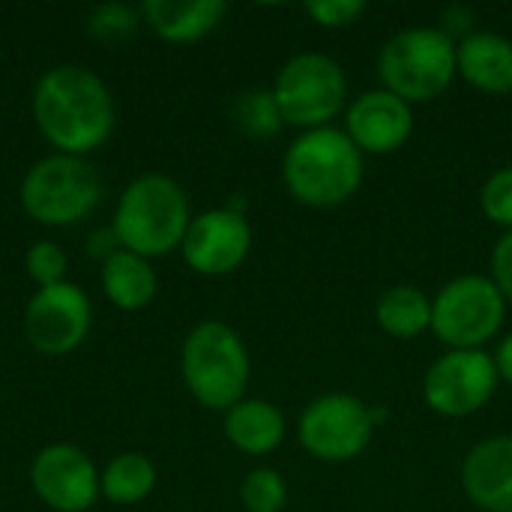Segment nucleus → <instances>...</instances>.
I'll list each match as a JSON object with an SVG mask.
<instances>
[{
    "label": "nucleus",
    "mask_w": 512,
    "mask_h": 512,
    "mask_svg": "<svg viewBox=\"0 0 512 512\" xmlns=\"http://www.w3.org/2000/svg\"><path fill=\"white\" fill-rule=\"evenodd\" d=\"M33 117L45 141L63 156H81L102 147L117 123L105 81L75 63L54 66L39 78L33 90Z\"/></svg>",
    "instance_id": "nucleus-1"
},
{
    "label": "nucleus",
    "mask_w": 512,
    "mask_h": 512,
    "mask_svg": "<svg viewBox=\"0 0 512 512\" xmlns=\"http://www.w3.org/2000/svg\"><path fill=\"white\" fill-rule=\"evenodd\" d=\"M363 153L339 126L300 132L282 156V183L294 201L312 210H333L363 186Z\"/></svg>",
    "instance_id": "nucleus-2"
},
{
    "label": "nucleus",
    "mask_w": 512,
    "mask_h": 512,
    "mask_svg": "<svg viewBox=\"0 0 512 512\" xmlns=\"http://www.w3.org/2000/svg\"><path fill=\"white\" fill-rule=\"evenodd\" d=\"M192 213L183 186L165 174H144L126 186L114 216V234L126 252L159 258L183 246Z\"/></svg>",
    "instance_id": "nucleus-3"
},
{
    "label": "nucleus",
    "mask_w": 512,
    "mask_h": 512,
    "mask_svg": "<svg viewBox=\"0 0 512 512\" xmlns=\"http://www.w3.org/2000/svg\"><path fill=\"white\" fill-rule=\"evenodd\" d=\"M180 375L198 405L228 411L246 399L252 375L246 342L225 321H201L183 339Z\"/></svg>",
    "instance_id": "nucleus-4"
},
{
    "label": "nucleus",
    "mask_w": 512,
    "mask_h": 512,
    "mask_svg": "<svg viewBox=\"0 0 512 512\" xmlns=\"http://www.w3.org/2000/svg\"><path fill=\"white\" fill-rule=\"evenodd\" d=\"M381 87L408 105L435 102L459 78L456 39L441 27H408L393 33L378 54Z\"/></svg>",
    "instance_id": "nucleus-5"
},
{
    "label": "nucleus",
    "mask_w": 512,
    "mask_h": 512,
    "mask_svg": "<svg viewBox=\"0 0 512 512\" xmlns=\"http://www.w3.org/2000/svg\"><path fill=\"white\" fill-rule=\"evenodd\" d=\"M270 93L285 126L324 129L348 108V75L330 54L300 51L282 63Z\"/></svg>",
    "instance_id": "nucleus-6"
},
{
    "label": "nucleus",
    "mask_w": 512,
    "mask_h": 512,
    "mask_svg": "<svg viewBox=\"0 0 512 512\" xmlns=\"http://www.w3.org/2000/svg\"><path fill=\"white\" fill-rule=\"evenodd\" d=\"M507 306L492 276L462 273L432 297V333L447 351H486L501 336Z\"/></svg>",
    "instance_id": "nucleus-7"
},
{
    "label": "nucleus",
    "mask_w": 512,
    "mask_h": 512,
    "mask_svg": "<svg viewBox=\"0 0 512 512\" xmlns=\"http://www.w3.org/2000/svg\"><path fill=\"white\" fill-rule=\"evenodd\" d=\"M102 177L81 156H45L21 180V207L39 225H75L102 201Z\"/></svg>",
    "instance_id": "nucleus-8"
},
{
    "label": "nucleus",
    "mask_w": 512,
    "mask_h": 512,
    "mask_svg": "<svg viewBox=\"0 0 512 512\" xmlns=\"http://www.w3.org/2000/svg\"><path fill=\"white\" fill-rule=\"evenodd\" d=\"M375 429L378 411L351 393H324L312 399L297 420L300 447L324 465H345L363 456Z\"/></svg>",
    "instance_id": "nucleus-9"
},
{
    "label": "nucleus",
    "mask_w": 512,
    "mask_h": 512,
    "mask_svg": "<svg viewBox=\"0 0 512 512\" xmlns=\"http://www.w3.org/2000/svg\"><path fill=\"white\" fill-rule=\"evenodd\" d=\"M501 375L489 351H444L423 375V402L447 420L480 414L498 393Z\"/></svg>",
    "instance_id": "nucleus-10"
},
{
    "label": "nucleus",
    "mask_w": 512,
    "mask_h": 512,
    "mask_svg": "<svg viewBox=\"0 0 512 512\" xmlns=\"http://www.w3.org/2000/svg\"><path fill=\"white\" fill-rule=\"evenodd\" d=\"M90 324H93L90 300L72 282L39 288L24 312L27 342L45 357H63L75 351L87 339Z\"/></svg>",
    "instance_id": "nucleus-11"
},
{
    "label": "nucleus",
    "mask_w": 512,
    "mask_h": 512,
    "mask_svg": "<svg viewBox=\"0 0 512 512\" xmlns=\"http://www.w3.org/2000/svg\"><path fill=\"white\" fill-rule=\"evenodd\" d=\"M183 258L201 276H228L240 270L252 252V228L243 210L216 207L192 216L183 237Z\"/></svg>",
    "instance_id": "nucleus-12"
},
{
    "label": "nucleus",
    "mask_w": 512,
    "mask_h": 512,
    "mask_svg": "<svg viewBox=\"0 0 512 512\" xmlns=\"http://www.w3.org/2000/svg\"><path fill=\"white\" fill-rule=\"evenodd\" d=\"M99 471L93 459L72 444H51L36 453L30 483L36 498L57 512H87L99 492Z\"/></svg>",
    "instance_id": "nucleus-13"
},
{
    "label": "nucleus",
    "mask_w": 512,
    "mask_h": 512,
    "mask_svg": "<svg viewBox=\"0 0 512 512\" xmlns=\"http://www.w3.org/2000/svg\"><path fill=\"white\" fill-rule=\"evenodd\" d=\"M414 126V105L384 87H375L348 102L342 129L363 156H387L411 141Z\"/></svg>",
    "instance_id": "nucleus-14"
},
{
    "label": "nucleus",
    "mask_w": 512,
    "mask_h": 512,
    "mask_svg": "<svg viewBox=\"0 0 512 512\" xmlns=\"http://www.w3.org/2000/svg\"><path fill=\"white\" fill-rule=\"evenodd\" d=\"M462 492L477 510L512 512V435H492L468 450Z\"/></svg>",
    "instance_id": "nucleus-15"
},
{
    "label": "nucleus",
    "mask_w": 512,
    "mask_h": 512,
    "mask_svg": "<svg viewBox=\"0 0 512 512\" xmlns=\"http://www.w3.org/2000/svg\"><path fill=\"white\" fill-rule=\"evenodd\" d=\"M456 72L468 87L486 96H510L512 39L495 30H471L456 39Z\"/></svg>",
    "instance_id": "nucleus-16"
},
{
    "label": "nucleus",
    "mask_w": 512,
    "mask_h": 512,
    "mask_svg": "<svg viewBox=\"0 0 512 512\" xmlns=\"http://www.w3.org/2000/svg\"><path fill=\"white\" fill-rule=\"evenodd\" d=\"M228 15L225 0H144L141 18L165 42H198Z\"/></svg>",
    "instance_id": "nucleus-17"
},
{
    "label": "nucleus",
    "mask_w": 512,
    "mask_h": 512,
    "mask_svg": "<svg viewBox=\"0 0 512 512\" xmlns=\"http://www.w3.org/2000/svg\"><path fill=\"white\" fill-rule=\"evenodd\" d=\"M288 435L285 414L267 399H243L225 411V438L246 456H270Z\"/></svg>",
    "instance_id": "nucleus-18"
},
{
    "label": "nucleus",
    "mask_w": 512,
    "mask_h": 512,
    "mask_svg": "<svg viewBox=\"0 0 512 512\" xmlns=\"http://www.w3.org/2000/svg\"><path fill=\"white\" fill-rule=\"evenodd\" d=\"M375 324L390 339H420L432 333V297L417 285H393L375 303Z\"/></svg>",
    "instance_id": "nucleus-19"
},
{
    "label": "nucleus",
    "mask_w": 512,
    "mask_h": 512,
    "mask_svg": "<svg viewBox=\"0 0 512 512\" xmlns=\"http://www.w3.org/2000/svg\"><path fill=\"white\" fill-rule=\"evenodd\" d=\"M102 288L105 297L123 309V312H138L156 297V270L147 264V258L120 249L114 258L102 264Z\"/></svg>",
    "instance_id": "nucleus-20"
},
{
    "label": "nucleus",
    "mask_w": 512,
    "mask_h": 512,
    "mask_svg": "<svg viewBox=\"0 0 512 512\" xmlns=\"http://www.w3.org/2000/svg\"><path fill=\"white\" fill-rule=\"evenodd\" d=\"M156 486V468L141 453H123L108 462V468L99 477V492L120 507L141 504Z\"/></svg>",
    "instance_id": "nucleus-21"
},
{
    "label": "nucleus",
    "mask_w": 512,
    "mask_h": 512,
    "mask_svg": "<svg viewBox=\"0 0 512 512\" xmlns=\"http://www.w3.org/2000/svg\"><path fill=\"white\" fill-rule=\"evenodd\" d=\"M240 504L246 512H282L288 504V483L276 468H255L240 483Z\"/></svg>",
    "instance_id": "nucleus-22"
},
{
    "label": "nucleus",
    "mask_w": 512,
    "mask_h": 512,
    "mask_svg": "<svg viewBox=\"0 0 512 512\" xmlns=\"http://www.w3.org/2000/svg\"><path fill=\"white\" fill-rule=\"evenodd\" d=\"M237 123L255 135V138H270L276 135L285 123L279 117V108L273 102V93L270 90H252V93H243L237 99Z\"/></svg>",
    "instance_id": "nucleus-23"
},
{
    "label": "nucleus",
    "mask_w": 512,
    "mask_h": 512,
    "mask_svg": "<svg viewBox=\"0 0 512 512\" xmlns=\"http://www.w3.org/2000/svg\"><path fill=\"white\" fill-rule=\"evenodd\" d=\"M138 18H141V9H132L126 3H105V6L93 9V15L87 21V30H90L93 39H99L105 45H114V42L129 39L138 30Z\"/></svg>",
    "instance_id": "nucleus-24"
},
{
    "label": "nucleus",
    "mask_w": 512,
    "mask_h": 512,
    "mask_svg": "<svg viewBox=\"0 0 512 512\" xmlns=\"http://www.w3.org/2000/svg\"><path fill=\"white\" fill-rule=\"evenodd\" d=\"M480 210L492 225L512 231V165L486 177L480 186Z\"/></svg>",
    "instance_id": "nucleus-25"
},
{
    "label": "nucleus",
    "mask_w": 512,
    "mask_h": 512,
    "mask_svg": "<svg viewBox=\"0 0 512 512\" xmlns=\"http://www.w3.org/2000/svg\"><path fill=\"white\" fill-rule=\"evenodd\" d=\"M24 264H27L30 279H33L39 288H51V285L66 282V252H63L57 243L42 240V243L30 246Z\"/></svg>",
    "instance_id": "nucleus-26"
},
{
    "label": "nucleus",
    "mask_w": 512,
    "mask_h": 512,
    "mask_svg": "<svg viewBox=\"0 0 512 512\" xmlns=\"http://www.w3.org/2000/svg\"><path fill=\"white\" fill-rule=\"evenodd\" d=\"M363 12H366L363 0H309L306 3V15L318 27H327V30L351 27Z\"/></svg>",
    "instance_id": "nucleus-27"
},
{
    "label": "nucleus",
    "mask_w": 512,
    "mask_h": 512,
    "mask_svg": "<svg viewBox=\"0 0 512 512\" xmlns=\"http://www.w3.org/2000/svg\"><path fill=\"white\" fill-rule=\"evenodd\" d=\"M495 285L501 288L504 300L512 306V231H504L492 249V273Z\"/></svg>",
    "instance_id": "nucleus-28"
},
{
    "label": "nucleus",
    "mask_w": 512,
    "mask_h": 512,
    "mask_svg": "<svg viewBox=\"0 0 512 512\" xmlns=\"http://www.w3.org/2000/svg\"><path fill=\"white\" fill-rule=\"evenodd\" d=\"M120 252V240H117V234H114V228H102V231H96L93 237H90V243H87V255L90 258H96V261H108V258H114Z\"/></svg>",
    "instance_id": "nucleus-29"
},
{
    "label": "nucleus",
    "mask_w": 512,
    "mask_h": 512,
    "mask_svg": "<svg viewBox=\"0 0 512 512\" xmlns=\"http://www.w3.org/2000/svg\"><path fill=\"white\" fill-rule=\"evenodd\" d=\"M492 357H495V366H498L501 381L512 387V333L501 339V345H498V351H495Z\"/></svg>",
    "instance_id": "nucleus-30"
}]
</instances>
